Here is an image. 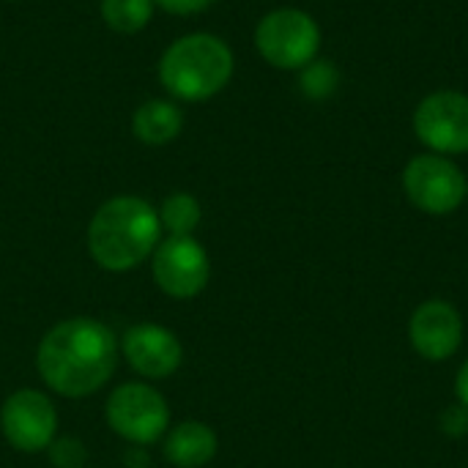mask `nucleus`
Masks as SVG:
<instances>
[{"label": "nucleus", "instance_id": "obj_1", "mask_svg": "<svg viewBox=\"0 0 468 468\" xmlns=\"http://www.w3.org/2000/svg\"><path fill=\"white\" fill-rule=\"evenodd\" d=\"M121 346L110 326L96 318H69L55 324L36 348L41 381L63 398H88L99 392L118 367Z\"/></svg>", "mask_w": 468, "mask_h": 468}, {"label": "nucleus", "instance_id": "obj_2", "mask_svg": "<svg viewBox=\"0 0 468 468\" xmlns=\"http://www.w3.org/2000/svg\"><path fill=\"white\" fill-rule=\"evenodd\" d=\"M162 241L159 211L137 197L118 195L104 200L88 225V252L104 271H132L148 261Z\"/></svg>", "mask_w": 468, "mask_h": 468}, {"label": "nucleus", "instance_id": "obj_3", "mask_svg": "<svg viewBox=\"0 0 468 468\" xmlns=\"http://www.w3.org/2000/svg\"><path fill=\"white\" fill-rule=\"evenodd\" d=\"M233 49L211 33H189L173 41L159 60L165 90L181 101H206L233 77Z\"/></svg>", "mask_w": 468, "mask_h": 468}, {"label": "nucleus", "instance_id": "obj_4", "mask_svg": "<svg viewBox=\"0 0 468 468\" xmlns=\"http://www.w3.org/2000/svg\"><path fill=\"white\" fill-rule=\"evenodd\" d=\"M255 47L269 66L299 71L318 58L321 27L302 8H274L255 27Z\"/></svg>", "mask_w": 468, "mask_h": 468}, {"label": "nucleus", "instance_id": "obj_5", "mask_svg": "<svg viewBox=\"0 0 468 468\" xmlns=\"http://www.w3.org/2000/svg\"><path fill=\"white\" fill-rule=\"evenodd\" d=\"M107 425L129 444L148 447L170 431V406L159 389L145 381L115 387L104 406Z\"/></svg>", "mask_w": 468, "mask_h": 468}, {"label": "nucleus", "instance_id": "obj_6", "mask_svg": "<svg viewBox=\"0 0 468 468\" xmlns=\"http://www.w3.org/2000/svg\"><path fill=\"white\" fill-rule=\"evenodd\" d=\"M468 178L452 162V156L441 154H420L403 170V192L414 208L431 217H447L458 211L466 200Z\"/></svg>", "mask_w": 468, "mask_h": 468}, {"label": "nucleus", "instance_id": "obj_7", "mask_svg": "<svg viewBox=\"0 0 468 468\" xmlns=\"http://www.w3.org/2000/svg\"><path fill=\"white\" fill-rule=\"evenodd\" d=\"M154 280L170 299L186 302L206 291L211 280V261L206 247L192 236H170L159 241L151 255Z\"/></svg>", "mask_w": 468, "mask_h": 468}, {"label": "nucleus", "instance_id": "obj_8", "mask_svg": "<svg viewBox=\"0 0 468 468\" xmlns=\"http://www.w3.org/2000/svg\"><path fill=\"white\" fill-rule=\"evenodd\" d=\"M414 132L431 154L458 156L468 151V96L461 90L428 93L414 110Z\"/></svg>", "mask_w": 468, "mask_h": 468}, {"label": "nucleus", "instance_id": "obj_9", "mask_svg": "<svg viewBox=\"0 0 468 468\" xmlns=\"http://www.w3.org/2000/svg\"><path fill=\"white\" fill-rule=\"evenodd\" d=\"M0 431L16 452L36 455L55 441L58 411L44 392L19 389L0 409Z\"/></svg>", "mask_w": 468, "mask_h": 468}, {"label": "nucleus", "instance_id": "obj_10", "mask_svg": "<svg viewBox=\"0 0 468 468\" xmlns=\"http://www.w3.org/2000/svg\"><path fill=\"white\" fill-rule=\"evenodd\" d=\"M409 343L411 348L439 365L452 359L463 346V315L447 299L422 302L409 318Z\"/></svg>", "mask_w": 468, "mask_h": 468}, {"label": "nucleus", "instance_id": "obj_11", "mask_svg": "<svg viewBox=\"0 0 468 468\" xmlns=\"http://www.w3.org/2000/svg\"><path fill=\"white\" fill-rule=\"evenodd\" d=\"M121 354L126 365L148 381L173 376L184 362L181 340L176 337V332L159 324H137L126 329V335L121 337Z\"/></svg>", "mask_w": 468, "mask_h": 468}, {"label": "nucleus", "instance_id": "obj_12", "mask_svg": "<svg viewBox=\"0 0 468 468\" xmlns=\"http://www.w3.org/2000/svg\"><path fill=\"white\" fill-rule=\"evenodd\" d=\"M165 458L167 463L178 468H203L208 466L217 458L219 450V439L217 433L197 420H186L178 422L173 431L165 433Z\"/></svg>", "mask_w": 468, "mask_h": 468}, {"label": "nucleus", "instance_id": "obj_13", "mask_svg": "<svg viewBox=\"0 0 468 468\" xmlns=\"http://www.w3.org/2000/svg\"><path fill=\"white\" fill-rule=\"evenodd\" d=\"M184 129V112L167 99H148L132 115V132L145 145H167Z\"/></svg>", "mask_w": 468, "mask_h": 468}, {"label": "nucleus", "instance_id": "obj_14", "mask_svg": "<svg viewBox=\"0 0 468 468\" xmlns=\"http://www.w3.org/2000/svg\"><path fill=\"white\" fill-rule=\"evenodd\" d=\"M200 203L197 197H192L189 192H173L165 197L162 208H159V222L162 230H167L170 236H192L195 228L200 225Z\"/></svg>", "mask_w": 468, "mask_h": 468}, {"label": "nucleus", "instance_id": "obj_15", "mask_svg": "<svg viewBox=\"0 0 468 468\" xmlns=\"http://www.w3.org/2000/svg\"><path fill=\"white\" fill-rule=\"evenodd\" d=\"M154 0H101V19L115 33H137L148 25Z\"/></svg>", "mask_w": 468, "mask_h": 468}, {"label": "nucleus", "instance_id": "obj_16", "mask_svg": "<svg viewBox=\"0 0 468 468\" xmlns=\"http://www.w3.org/2000/svg\"><path fill=\"white\" fill-rule=\"evenodd\" d=\"M299 88L307 99L313 101H324L329 96L337 93L340 88V71L332 60L326 58H315L310 60L304 69H299Z\"/></svg>", "mask_w": 468, "mask_h": 468}, {"label": "nucleus", "instance_id": "obj_17", "mask_svg": "<svg viewBox=\"0 0 468 468\" xmlns=\"http://www.w3.org/2000/svg\"><path fill=\"white\" fill-rule=\"evenodd\" d=\"M47 452H49V461L55 468H85V463H88V450L74 436L55 439L47 447Z\"/></svg>", "mask_w": 468, "mask_h": 468}, {"label": "nucleus", "instance_id": "obj_18", "mask_svg": "<svg viewBox=\"0 0 468 468\" xmlns=\"http://www.w3.org/2000/svg\"><path fill=\"white\" fill-rule=\"evenodd\" d=\"M439 428H441V433L450 436V439H463V436H468L466 406H461V403L447 406V409L441 411V417H439Z\"/></svg>", "mask_w": 468, "mask_h": 468}, {"label": "nucleus", "instance_id": "obj_19", "mask_svg": "<svg viewBox=\"0 0 468 468\" xmlns=\"http://www.w3.org/2000/svg\"><path fill=\"white\" fill-rule=\"evenodd\" d=\"M154 3H159L170 14H200L208 5H214L217 0H154Z\"/></svg>", "mask_w": 468, "mask_h": 468}, {"label": "nucleus", "instance_id": "obj_20", "mask_svg": "<svg viewBox=\"0 0 468 468\" xmlns=\"http://www.w3.org/2000/svg\"><path fill=\"white\" fill-rule=\"evenodd\" d=\"M455 398H458L461 406L468 409V359L458 367V373H455Z\"/></svg>", "mask_w": 468, "mask_h": 468}, {"label": "nucleus", "instance_id": "obj_21", "mask_svg": "<svg viewBox=\"0 0 468 468\" xmlns=\"http://www.w3.org/2000/svg\"><path fill=\"white\" fill-rule=\"evenodd\" d=\"M123 461H126V466L132 468H145L148 466V455H145V450L143 447H129V452L123 455Z\"/></svg>", "mask_w": 468, "mask_h": 468}, {"label": "nucleus", "instance_id": "obj_22", "mask_svg": "<svg viewBox=\"0 0 468 468\" xmlns=\"http://www.w3.org/2000/svg\"><path fill=\"white\" fill-rule=\"evenodd\" d=\"M466 197H468V186H466Z\"/></svg>", "mask_w": 468, "mask_h": 468}]
</instances>
